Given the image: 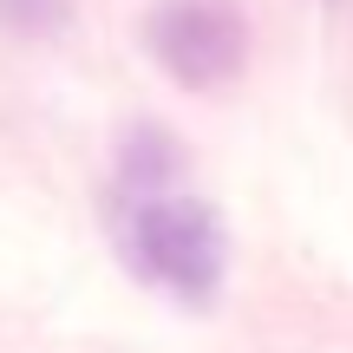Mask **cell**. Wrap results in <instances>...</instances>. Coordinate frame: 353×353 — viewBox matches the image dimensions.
I'll list each match as a JSON object with an SVG mask.
<instances>
[{
	"instance_id": "6da1fadb",
	"label": "cell",
	"mask_w": 353,
	"mask_h": 353,
	"mask_svg": "<svg viewBox=\"0 0 353 353\" xmlns=\"http://www.w3.org/2000/svg\"><path fill=\"white\" fill-rule=\"evenodd\" d=\"M118 249L151 288H164L183 307H210L229 275V236L223 216L203 196L176 190H125L118 203Z\"/></svg>"
},
{
	"instance_id": "7a4b0ae2",
	"label": "cell",
	"mask_w": 353,
	"mask_h": 353,
	"mask_svg": "<svg viewBox=\"0 0 353 353\" xmlns=\"http://www.w3.org/2000/svg\"><path fill=\"white\" fill-rule=\"evenodd\" d=\"M144 39H151L157 65L190 92L236 79L249 59V26L229 0H157L144 20Z\"/></svg>"
},
{
	"instance_id": "3957f363",
	"label": "cell",
	"mask_w": 353,
	"mask_h": 353,
	"mask_svg": "<svg viewBox=\"0 0 353 353\" xmlns=\"http://www.w3.org/2000/svg\"><path fill=\"white\" fill-rule=\"evenodd\" d=\"M0 20L20 33H52L65 20V0H0Z\"/></svg>"
}]
</instances>
